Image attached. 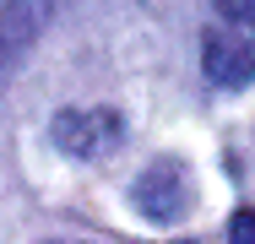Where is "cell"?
Wrapping results in <instances>:
<instances>
[{
	"label": "cell",
	"mask_w": 255,
	"mask_h": 244,
	"mask_svg": "<svg viewBox=\"0 0 255 244\" xmlns=\"http://www.w3.org/2000/svg\"><path fill=\"white\" fill-rule=\"evenodd\" d=\"M54 141L71 157H98V152H109L120 141V114H109V109H65L54 120Z\"/></svg>",
	"instance_id": "3"
},
{
	"label": "cell",
	"mask_w": 255,
	"mask_h": 244,
	"mask_svg": "<svg viewBox=\"0 0 255 244\" xmlns=\"http://www.w3.org/2000/svg\"><path fill=\"white\" fill-rule=\"evenodd\" d=\"M228 244H255V206H245V212L228 223Z\"/></svg>",
	"instance_id": "4"
},
{
	"label": "cell",
	"mask_w": 255,
	"mask_h": 244,
	"mask_svg": "<svg viewBox=\"0 0 255 244\" xmlns=\"http://www.w3.org/2000/svg\"><path fill=\"white\" fill-rule=\"evenodd\" d=\"M136 206L152 217V223H174V217H185L190 212V179H185V168L179 163H152L141 179H136Z\"/></svg>",
	"instance_id": "2"
},
{
	"label": "cell",
	"mask_w": 255,
	"mask_h": 244,
	"mask_svg": "<svg viewBox=\"0 0 255 244\" xmlns=\"http://www.w3.org/2000/svg\"><path fill=\"white\" fill-rule=\"evenodd\" d=\"M201 65L217 87H245L255 76V0H217L212 5Z\"/></svg>",
	"instance_id": "1"
}]
</instances>
